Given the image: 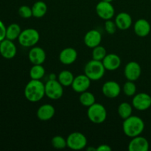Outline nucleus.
Returning <instances> with one entry per match:
<instances>
[{
  "label": "nucleus",
  "mask_w": 151,
  "mask_h": 151,
  "mask_svg": "<svg viewBox=\"0 0 151 151\" xmlns=\"http://www.w3.org/2000/svg\"><path fill=\"white\" fill-rule=\"evenodd\" d=\"M73 74L68 70H63L60 72L58 75V81L63 86L67 87L72 86L74 81Z\"/></svg>",
  "instance_id": "b1692460"
},
{
  "label": "nucleus",
  "mask_w": 151,
  "mask_h": 151,
  "mask_svg": "<svg viewBox=\"0 0 151 151\" xmlns=\"http://www.w3.org/2000/svg\"><path fill=\"white\" fill-rule=\"evenodd\" d=\"M116 29H117V26H116L115 22H113L111 19L109 20H106L105 22V29L109 33V35H113L116 32Z\"/></svg>",
  "instance_id": "2f4dec72"
},
{
  "label": "nucleus",
  "mask_w": 151,
  "mask_h": 151,
  "mask_svg": "<svg viewBox=\"0 0 151 151\" xmlns=\"http://www.w3.org/2000/svg\"><path fill=\"white\" fill-rule=\"evenodd\" d=\"M17 48L13 41L5 38L0 42V55L5 59H12L16 56Z\"/></svg>",
  "instance_id": "9d476101"
},
{
  "label": "nucleus",
  "mask_w": 151,
  "mask_h": 151,
  "mask_svg": "<svg viewBox=\"0 0 151 151\" xmlns=\"http://www.w3.org/2000/svg\"><path fill=\"white\" fill-rule=\"evenodd\" d=\"M6 29L7 27L0 20V42L6 38Z\"/></svg>",
  "instance_id": "473e14b6"
},
{
  "label": "nucleus",
  "mask_w": 151,
  "mask_h": 151,
  "mask_svg": "<svg viewBox=\"0 0 151 151\" xmlns=\"http://www.w3.org/2000/svg\"><path fill=\"white\" fill-rule=\"evenodd\" d=\"M107 55V51L106 48L103 46H97V47L93 48L92 51V59L96 60H100L102 61L105 57Z\"/></svg>",
  "instance_id": "cd10ccee"
},
{
  "label": "nucleus",
  "mask_w": 151,
  "mask_h": 151,
  "mask_svg": "<svg viewBox=\"0 0 151 151\" xmlns=\"http://www.w3.org/2000/svg\"><path fill=\"white\" fill-rule=\"evenodd\" d=\"M118 114L122 119H125L132 115V106L127 102L120 103L118 106Z\"/></svg>",
  "instance_id": "a878e982"
},
{
  "label": "nucleus",
  "mask_w": 151,
  "mask_h": 151,
  "mask_svg": "<svg viewBox=\"0 0 151 151\" xmlns=\"http://www.w3.org/2000/svg\"><path fill=\"white\" fill-rule=\"evenodd\" d=\"M149 150V142L147 139L141 136L133 137L128 145L129 151H147Z\"/></svg>",
  "instance_id": "4468645a"
},
{
  "label": "nucleus",
  "mask_w": 151,
  "mask_h": 151,
  "mask_svg": "<svg viewBox=\"0 0 151 151\" xmlns=\"http://www.w3.org/2000/svg\"><path fill=\"white\" fill-rule=\"evenodd\" d=\"M102 1H107V2H112V1H113V0H102Z\"/></svg>",
  "instance_id": "c9c22d12"
},
{
  "label": "nucleus",
  "mask_w": 151,
  "mask_h": 151,
  "mask_svg": "<svg viewBox=\"0 0 151 151\" xmlns=\"http://www.w3.org/2000/svg\"><path fill=\"white\" fill-rule=\"evenodd\" d=\"M24 96L31 103L40 101L45 96V84L41 80L31 79L24 88Z\"/></svg>",
  "instance_id": "f257e3e1"
},
{
  "label": "nucleus",
  "mask_w": 151,
  "mask_h": 151,
  "mask_svg": "<svg viewBox=\"0 0 151 151\" xmlns=\"http://www.w3.org/2000/svg\"><path fill=\"white\" fill-rule=\"evenodd\" d=\"M52 145L54 148L58 149H64L67 147V142H66V139L63 138L61 136H55L52 139Z\"/></svg>",
  "instance_id": "c85d7f7f"
},
{
  "label": "nucleus",
  "mask_w": 151,
  "mask_h": 151,
  "mask_svg": "<svg viewBox=\"0 0 151 151\" xmlns=\"http://www.w3.org/2000/svg\"><path fill=\"white\" fill-rule=\"evenodd\" d=\"M96 13L100 19L103 20H109L114 17L115 10L111 2L100 1L96 6Z\"/></svg>",
  "instance_id": "6e6552de"
},
{
  "label": "nucleus",
  "mask_w": 151,
  "mask_h": 151,
  "mask_svg": "<svg viewBox=\"0 0 151 151\" xmlns=\"http://www.w3.org/2000/svg\"><path fill=\"white\" fill-rule=\"evenodd\" d=\"M111 147L108 145H100L96 148V151H111Z\"/></svg>",
  "instance_id": "72a5a7b5"
},
{
  "label": "nucleus",
  "mask_w": 151,
  "mask_h": 151,
  "mask_svg": "<svg viewBox=\"0 0 151 151\" xmlns=\"http://www.w3.org/2000/svg\"><path fill=\"white\" fill-rule=\"evenodd\" d=\"M88 119L94 124H101L106 121L107 118V111L104 106L100 103H94L88 107L87 111Z\"/></svg>",
  "instance_id": "20e7f679"
},
{
  "label": "nucleus",
  "mask_w": 151,
  "mask_h": 151,
  "mask_svg": "<svg viewBox=\"0 0 151 151\" xmlns=\"http://www.w3.org/2000/svg\"><path fill=\"white\" fill-rule=\"evenodd\" d=\"M22 32L20 26L17 24H11L6 29V38L11 41L18 39Z\"/></svg>",
  "instance_id": "5701e85b"
},
{
  "label": "nucleus",
  "mask_w": 151,
  "mask_h": 151,
  "mask_svg": "<svg viewBox=\"0 0 151 151\" xmlns=\"http://www.w3.org/2000/svg\"><path fill=\"white\" fill-rule=\"evenodd\" d=\"M28 58L31 63L35 64H43L47 58L44 49L39 47H33L29 51Z\"/></svg>",
  "instance_id": "dca6fc26"
},
{
  "label": "nucleus",
  "mask_w": 151,
  "mask_h": 151,
  "mask_svg": "<svg viewBox=\"0 0 151 151\" xmlns=\"http://www.w3.org/2000/svg\"><path fill=\"white\" fill-rule=\"evenodd\" d=\"M79 100L82 106L88 108L92 106L94 103H95V97L91 92L86 91L84 92L81 93Z\"/></svg>",
  "instance_id": "393cba45"
},
{
  "label": "nucleus",
  "mask_w": 151,
  "mask_h": 151,
  "mask_svg": "<svg viewBox=\"0 0 151 151\" xmlns=\"http://www.w3.org/2000/svg\"><path fill=\"white\" fill-rule=\"evenodd\" d=\"M114 22L118 29L121 30H126L129 29L132 24V18L129 13L122 12L116 16Z\"/></svg>",
  "instance_id": "6ab92c4d"
},
{
  "label": "nucleus",
  "mask_w": 151,
  "mask_h": 151,
  "mask_svg": "<svg viewBox=\"0 0 151 151\" xmlns=\"http://www.w3.org/2000/svg\"><path fill=\"white\" fill-rule=\"evenodd\" d=\"M32 16L35 18H42L47 12V5L44 1H37L32 7Z\"/></svg>",
  "instance_id": "4be33fe9"
},
{
  "label": "nucleus",
  "mask_w": 151,
  "mask_h": 151,
  "mask_svg": "<svg viewBox=\"0 0 151 151\" xmlns=\"http://www.w3.org/2000/svg\"><path fill=\"white\" fill-rule=\"evenodd\" d=\"M106 70L103 62L92 59L86 64L84 68V74L91 81H95L100 80L104 76Z\"/></svg>",
  "instance_id": "7ed1b4c3"
},
{
  "label": "nucleus",
  "mask_w": 151,
  "mask_h": 151,
  "mask_svg": "<svg viewBox=\"0 0 151 151\" xmlns=\"http://www.w3.org/2000/svg\"><path fill=\"white\" fill-rule=\"evenodd\" d=\"M90 85H91V80L84 74L75 77L71 86L75 92L81 94L87 91L90 87Z\"/></svg>",
  "instance_id": "f8f14e48"
},
{
  "label": "nucleus",
  "mask_w": 151,
  "mask_h": 151,
  "mask_svg": "<svg viewBox=\"0 0 151 151\" xmlns=\"http://www.w3.org/2000/svg\"><path fill=\"white\" fill-rule=\"evenodd\" d=\"M40 39V34L35 29L27 28L22 31L19 38V43L24 47H34Z\"/></svg>",
  "instance_id": "39448f33"
},
{
  "label": "nucleus",
  "mask_w": 151,
  "mask_h": 151,
  "mask_svg": "<svg viewBox=\"0 0 151 151\" xmlns=\"http://www.w3.org/2000/svg\"><path fill=\"white\" fill-rule=\"evenodd\" d=\"M78 58V52L76 50L72 47L63 49L59 54V60L63 64L70 65L75 63Z\"/></svg>",
  "instance_id": "f3484780"
},
{
  "label": "nucleus",
  "mask_w": 151,
  "mask_h": 151,
  "mask_svg": "<svg viewBox=\"0 0 151 151\" xmlns=\"http://www.w3.org/2000/svg\"><path fill=\"white\" fill-rule=\"evenodd\" d=\"M102 92L108 98H116L120 94L121 87L116 81H109L103 85Z\"/></svg>",
  "instance_id": "ddd939ff"
},
{
  "label": "nucleus",
  "mask_w": 151,
  "mask_h": 151,
  "mask_svg": "<svg viewBox=\"0 0 151 151\" xmlns=\"http://www.w3.org/2000/svg\"><path fill=\"white\" fill-rule=\"evenodd\" d=\"M105 69L108 71H115L121 65V58L116 54H107L102 60Z\"/></svg>",
  "instance_id": "a211bd4d"
},
{
  "label": "nucleus",
  "mask_w": 151,
  "mask_h": 151,
  "mask_svg": "<svg viewBox=\"0 0 151 151\" xmlns=\"http://www.w3.org/2000/svg\"><path fill=\"white\" fill-rule=\"evenodd\" d=\"M19 14L23 19H29L32 16V7L27 5H22L19 9Z\"/></svg>",
  "instance_id": "7c9ffc66"
},
{
  "label": "nucleus",
  "mask_w": 151,
  "mask_h": 151,
  "mask_svg": "<svg viewBox=\"0 0 151 151\" xmlns=\"http://www.w3.org/2000/svg\"><path fill=\"white\" fill-rule=\"evenodd\" d=\"M145 129V122L140 117L137 116H129L124 119L122 124V130L127 137H133L139 136Z\"/></svg>",
  "instance_id": "f03ea898"
},
{
  "label": "nucleus",
  "mask_w": 151,
  "mask_h": 151,
  "mask_svg": "<svg viewBox=\"0 0 151 151\" xmlns=\"http://www.w3.org/2000/svg\"><path fill=\"white\" fill-rule=\"evenodd\" d=\"M123 92L125 95L128 97L135 95L137 92V86L136 84L134 83V81H128L125 83L123 86Z\"/></svg>",
  "instance_id": "c756f323"
},
{
  "label": "nucleus",
  "mask_w": 151,
  "mask_h": 151,
  "mask_svg": "<svg viewBox=\"0 0 151 151\" xmlns=\"http://www.w3.org/2000/svg\"><path fill=\"white\" fill-rule=\"evenodd\" d=\"M132 105L138 111L147 110L151 106V96L144 92L139 93L134 95Z\"/></svg>",
  "instance_id": "1a4fd4ad"
},
{
  "label": "nucleus",
  "mask_w": 151,
  "mask_h": 151,
  "mask_svg": "<svg viewBox=\"0 0 151 151\" xmlns=\"http://www.w3.org/2000/svg\"><path fill=\"white\" fill-rule=\"evenodd\" d=\"M134 29V32L138 36L145 37L150 33L151 27L150 23L146 19H140L136 22Z\"/></svg>",
  "instance_id": "412c9836"
},
{
  "label": "nucleus",
  "mask_w": 151,
  "mask_h": 151,
  "mask_svg": "<svg viewBox=\"0 0 151 151\" xmlns=\"http://www.w3.org/2000/svg\"><path fill=\"white\" fill-rule=\"evenodd\" d=\"M102 41V35L97 29H91L86 33L84 36V43L89 48H94L100 45Z\"/></svg>",
  "instance_id": "2eb2a0df"
},
{
  "label": "nucleus",
  "mask_w": 151,
  "mask_h": 151,
  "mask_svg": "<svg viewBox=\"0 0 151 151\" xmlns=\"http://www.w3.org/2000/svg\"><path fill=\"white\" fill-rule=\"evenodd\" d=\"M63 94V86L57 80H50L45 83V95L50 100L61 98Z\"/></svg>",
  "instance_id": "423d86ee"
},
{
  "label": "nucleus",
  "mask_w": 151,
  "mask_h": 151,
  "mask_svg": "<svg viewBox=\"0 0 151 151\" xmlns=\"http://www.w3.org/2000/svg\"><path fill=\"white\" fill-rule=\"evenodd\" d=\"M45 75V69L42 64H35L29 70V77L31 79L41 80Z\"/></svg>",
  "instance_id": "bb28decb"
},
{
  "label": "nucleus",
  "mask_w": 151,
  "mask_h": 151,
  "mask_svg": "<svg viewBox=\"0 0 151 151\" xmlns=\"http://www.w3.org/2000/svg\"><path fill=\"white\" fill-rule=\"evenodd\" d=\"M150 1H151V0H150Z\"/></svg>",
  "instance_id": "e433bc0d"
},
{
  "label": "nucleus",
  "mask_w": 151,
  "mask_h": 151,
  "mask_svg": "<svg viewBox=\"0 0 151 151\" xmlns=\"http://www.w3.org/2000/svg\"><path fill=\"white\" fill-rule=\"evenodd\" d=\"M141 66L137 62L131 61L125 65L124 74L128 81H136L141 76Z\"/></svg>",
  "instance_id": "9b49d317"
},
{
  "label": "nucleus",
  "mask_w": 151,
  "mask_h": 151,
  "mask_svg": "<svg viewBox=\"0 0 151 151\" xmlns=\"http://www.w3.org/2000/svg\"><path fill=\"white\" fill-rule=\"evenodd\" d=\"M50 80H55L56 79V76L55 74H50Z\"/></svg>",
  "instance_id": "f704fd0d"
},
{
  "label": "nucleus",
  "mask_w": 151,
  "mask_h": 151,
  "mask_svg": "<svg viewBox=\"0 0 151 151\" xmlns=\"http://www.w3.org/2000/svg\"><path fill=\"white\" fill-rule=\"evenodd\" d=\"M67 147L74 150H80L85 148L87 145V139L81 132H73L66 139Z\"/></svg>",
  "instance_id": "0eeeda50"
},
{
  "label": "nucleus",
  "mask_w": 151,
  "mask_h": 151,
  "mask_svg": "<svg viewBox=\"0 0 151 151\" xmlns=\"http://www.w3.org/2000/svg\"><path fill=\"white\" fill-rule=\"evenodd\" d=\"M55 109L50 104H44L38 108L37 111V117L41 121H47L54 116Z\"/></svg>",
  "instance_id": "aec40b11"
}]
</instances>
